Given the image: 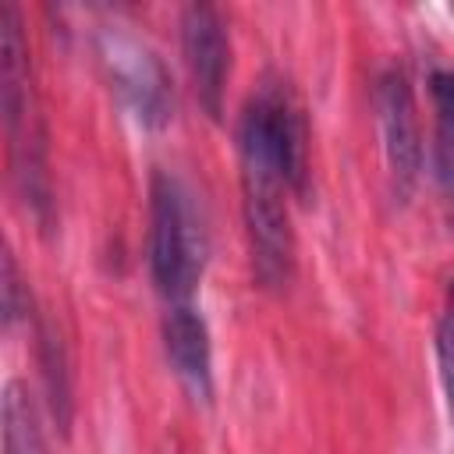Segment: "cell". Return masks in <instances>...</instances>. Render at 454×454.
<instances>
[{"mask_svg": "<svg viewBox=\"0 0 454 454\" xmlns=\"http://www.w3.org/2000/svg\"><path fill=\"white\" fill-rule=\"evenodd\" d=\"M241 209L252 270L262 287H284L294 270L287 195H309V128L284 78H266L241 110Z\"/></svg>", "mask_w": 454, "mask_h": 454, "instance_id": "1", "label": "cell"}, {"mask_svg": "<svg viewBox=\"0 0 454 454\" xmlns=\"http://www.w3.org/2000/svg\"><path fill=\"white\" fill-rule=\"evenodd\" d=\"M206 270V227L188 184L167 170L149 181V273L160 294L177 305L192 301Z\"/></svg>", "mask_w": 454, "mask_h": 454, "instance_id": "2", "label": "cell"}, {"mask_svg": "<svg viewBox=\"0 0 454 454\" xmlns=\"http://www.w3.org/2000/svg\"><path fill=\"white\" fill-rule=\"evenodd\" d=\"M0 106H4L11 153L18 163L21 192L28 195L39 220L46 223L50 192H46L43 149H39V138L32 135V60H28L21 14L14 4H0Z\"/></svg>", "mask_w": 454, "mask_h": 454, "instance_id": "3", "label": "cell"}, {"mask_svg": "<svg viewBox=\"0 0 454 454\" xmlns=\"http://www.w3.org/2000/svg\"><path fill=\"white\" fill-rule=\"evenodd\" d=\"M96 57L106 82L142 128H163L174 117V85L153 46L106 25L96 32Z\"/></svg>", "mask_w": 454, "mask_h": 454, "instance_id": "4", "label": "cell"}, {"mask_svg": "<svg viewBox=\"0 0 454 454\" xmlns=\"http://www.w3.org/2000/svg\"><path fill=\"white\" fill-rule=\"evenodd\" d=\"M181 50L199 106L216 121L223 114V92L231 74V39L223 14L213 4H188L181 11Z\"/></svg>", "mask_w": 454, "mask_h": 454, "instance_id": "5", "label": "cell"}, {"mask_svg": "<svg viewBox=\"0 0 454 454\" xmlns=\"http://www.w3.org/2000/svg\"><path fill=\"white\" fill-rule=\"evenodd\" d=\"M376 114L383 131V153L397 192H408L422 167V142H419V114L411 99V85L401 67H383L376 78Z\"/></svg>", "mask_w": 454, "mask_h": 454, "instance_id": "6", "label": "cell"}, {"mask_svg": "<svg viewBox=\"0 0 454 454\" xmlns=\"http://www.w3.org/2000/svg\"><path fill=\"white\" fill-rule=\"evenodd\" d=\"M163 348L174 376L195 401H209L213 394V348L206 319L195 312L192 301H177L163 316Z\"/></svg>", "mask_w": 454, "mask_h": 454, "instance_id": "7", "label": "cell"}, {"mask_svg": "<svg viewBox=\"0 0 454 454\" xmlns=\"http://www.w3.org/2000/svg\"><path fill=\"white\" fill-rule=\"evenodd\" d=\"M35 348H39V365H43V387H46V404L57 419V426L67 433L71 415H74V390H71V369H67V351L50 319L35 323Z\"/></svg>", "mask_w": 454, "mask_h": 454, "instance_id": "8", "label": "cell"}, {"mask_svg": "<svg viewBox=\"0 0 454 454\" xmlns=\"http://www.w3.org/2000/svg\"><path fill=\"white\" fill-rule=\"evenodd\" d=\"M0 419H4V454H46L39 411L21 380H11L4 387Z\"/></svg>", "mask_w": 454, "mask_h": 454, "instance_id": "9", "label": "cell"}, {"mask_svg": "<svg viewBox=\"0 0 454 454\" xmlns=\"http://www.w3.org/2000/svg\"><path fill=\"white\" fill-rule=\"evenodd\" d=\"M429 96L436 110L433 163L443 184H454V67H436L429 74Z\"/></svg>", "mask_w": 454, "mask_h": 454, "instance_id": "10", "label": "cell"}, {"mask_svg": "<svg viewBox=\"0 0 454 454\" xmlns=\"http://www.w3.org/2000/svg\"><path fill=\"white\" fill-rule=\"evenodd\" d=\"M436 365H440V387H443V401H447V415L454 422V280L447 284L443 294V309L436 319Z\"/></svg>", "mask_w": 454, "mask_h": 454, "instance_id": "11", "label": "cell"}, {"mask_svg": "<svg viewBox=\"0 0 454 454\" xmlns=\"http://www.w3.org/2000/svg\"><path fill=\"white\" fill-rule=\"evenodd\" d=\"M0 287H4V323L11 326V323H18L25 312H28V298H21L25 294V280H21V273H18V262H14V255L11 252H4V273H0Z\"/></svg>", "mask_w": 454, "mask_h": 454, "instance_id": "12", "label": "cell"}]
</instances>
